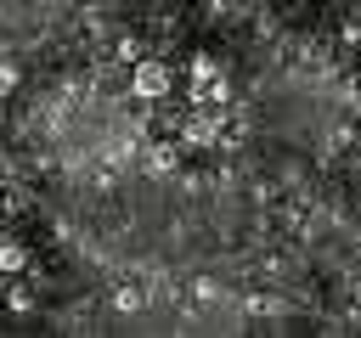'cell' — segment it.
Instances as JSON below:
<instances>
[{"label": "cell", "mask_w": 361, "mask_h": 338, "mask_svg": "<svg viewBox=\"0 0 361 338\" xmlns=\"http://www.w3.org/2000/svg\"><path fill=\"white\" fill-rule=\"evenodd\" d=\"M169 90H175V68H169V62L141 56V62L130 68V96H135V101H164Z\"/></svg>", "instance_id": "obj_1"}, {"label": "cell", "mask_w": 361, "mask_h": 338, "mask_svg": "<svg viewBox=\"0 0 361 338\" xmlns=\"http://www.w3.org/2000/svg\"><path fill=\"white\" fill-rule=\"evenodd\" d=\"M180 141H186V146H214V141H220V118L197 107V113L180 124Z\"/></svg>", "instance_id": "obj_2"}, {"label": "cell", "mask_w": 361, "mask_h": 338, "mask_svg": "<svg viewBox=\"0 0 361 338\" xmlns=\"http://www.w3.org/2000/svg\"><path fill=\"white\" fill-rule=\"evenodd\" d=\"M28 270V248L17 237H0V276H23Z\"/></svg>", "instance_id": "obj_3"}, {"label": "cell", "mask_w": 361, "mask_h": 338, "mask_svg": "<svg viewBox=\"0 0 361 338\" xmlns=\"http://www.w3.org/2000/svg\"><path fill=\"white\" fill-rule=\"evenodd\" d=\"M113 51H118V62H130V68H135V62L147 56V45H141V34H124V39L113 45Z\"/></svg>", "instance_id": "obj_4"}, {"label": "cell", "mask_w": 361, "mask_h": 338, "mask_svg": "<svg viewBox=\"0 0 361 338\" xmlns=\"http://www.w3.org/2000/svg\"><path fill=\"white\" fill-rule=\"evenodd\" d=\"M175 158H180L175 146H152V152H147V169H152V175H169V169H175Z\"/></svg>", "instance_id": "obj_5"}, {"label": "cell", "mask_w": 361, "mask_h": 338, "mask_svg": "<svg viewBox=\"0 0 361 338\" xmlns=\"http://www.w3.org/2000/svg\"><path fill=\"white\" fill-rule=\"evenodd\" d=\"M141 304H147V299H141V287H118V293H113V310H124V315H130V310H141Z\"/></svg>", "instance_id": "obj_6"}, {"label": "cell", "mask_w": 361, "mask_h": 338, "mask_svg": "<svg viewBox=\"0 0 361 338\" xmlns=\"http://www.w3.org/2000/svg\"><path fill=\"white\" fill-rule=\"evenodd\" d=\"M17 79H23V73H17V68H11V62H0V101H6V96H11V90H17Z\"/></svg>", "instance_id": "obj_7"}, {"label": "cell", "mask_w": 361, "mask_h": 338, "mask_svg": "<svg viewBox=\"0 0 361 338\" xmlns=\"http://www.w3.org/2000/svg\"><path fill=\"white\" fill-rule=\"evenodd\" d=\"M6 304L23 315V310H34V293H28V287H11V299H6Z\"/></svg>", "instance_id": "obj_8"}, {"label": "cell", "mask_w": 361, "mask_h": 338, "mask_svg": "<svg viewBox=\"0 0 361 338\" xmlns=\"http://www.w3.org/2000/svg\"><path fill=\"white\" fill-rule=\"evenodd\" d=\"M355 304H361V282H355Z\"/></svg>", "instance_id": "obj_9"}]
</instances>
